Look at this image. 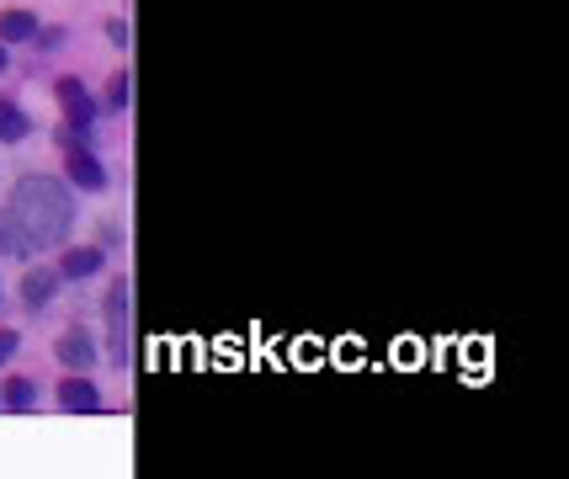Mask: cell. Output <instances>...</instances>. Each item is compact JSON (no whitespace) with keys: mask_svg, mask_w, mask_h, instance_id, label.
<instances>
[{"mask_svg":"<svg viewBox=\"0 0 569 479\" xmlns=\"http://www.w3.org/2000/svg\"><path fill=\"white\" fill-rule=\"evenodd\" d=\"M60 362L64 368H75V373H90V368H96V341H90L86 330H64L60 336Z\"/></svg>","mask_w":569,"mask_h":479,"instance_id":"3","label":"cell"},{"mask_svg":"<svg viewBox=\"0 0 569 479\" xmlns=\"http://www.w3.org/2000/svg\"><path fill=\"white\" fill-rule=\"evenodd\" d=\"M69 181L86 187V192H101V187H107V171H101V160L90 150H75L69 155Z\"/></svg>","mask_w":569,"mask_h":479,"instance_id":"5","label":"cell"},{"mask_svg":"<svg viewBox=\"0 0 569 479\" xmlns=\"http://www.w3.org/2000/svg\"><path fill=\"white\" fill-rule=\"evenodd\" d=\"M107 96H112V107H122V102H128V81H122V75H118V81H112V91H107Z\"/></svg>","mask_w":569,"mask_h":479,"instance_id":"13","label":"cell"},{"mask_svg":"<svg viewBox=\"0 0 569 479\" xmlns=\"http://www.w3.org/2000/svg\"><path fill=\"white\" fill-rule=\"evenodd\" d=\"M6 213H11V224L22 230V240H28L32 251H43V245L64 240L69 219H75V209H69V192H64L60 181H49V177L17 181L11 209H6Z\"/></svg>","mask_w":569,"mask_h":479,"instance_id":"1","label":"cell"},{"mask_svg":"<svg viewBox=\"0 0 569 479\" xmlns=\"http://www.w3.org/2000/svg\"><path fill=\"white\" fill-rule=\"evenodd\" d=\"M32 32H37V17H32V11H6V17H0V43H28Z\"/></svg>","mask_w":569,"mask_h":479,"instance_id":"7","label":"cell"},{"mask_svg":"<svg viewBox=\"0 0 569 479\" xmlns=\"http://www.w3.org/2000/svg\"><path fill=\"white\" fill-rule=\"evenodd\" d=\"M6 405H11V411H28V405H32V384H28V379H11V384H6Z\"/></svg>","mask_w":569,"mask_h":479,"instance_id":"11","label":"cell"},{"mask_svg":"<svg viewBox=\"0 0 569 479\" xmlns=\"http://www.w3.org/2000/svg\"><path fill=\"white\" fill-rule=\"evenodd\" d=\"M60 405H64V411H75V416H90V411H101V394H96V384H90V379H80V373H75V379H64V384H60Z\"/></svg>","mask_w":569,"mask_h":479,"instance_id":"4","label":"cell"},{"mask_svg":"<svg viewBox=\"0 0 569 479\" xmlns=\"http://www.w3.org/2000/svg\"><path fill=\"white\" fill-rule=\"evenodd\" d=\"M64 277H96L101 272V251L96 245H75V251H64Z\"/></svg>","mask_w":569,"mask_h":479,"instance_id":"6","label":"cell"},{"mask_svg":"<svg viewBox=\"0 0 569 479\" xmlns=\"http://www.w3.org/2000/svg\"><path fill=\"white\" fill-rule=\"evenodd\" d=\"M32 245L22 240V230L11 224V213H0V256H28Z\"/></svg>","mask_w":569,"mask_h":479,"instance_id":"9","label":"cell"},{"mask_svg":"<svg viewBox=\"0 0 569 479\" xmlns=\"http://www.w3.org/2000/svg\"><path fill=\"white\" fill-rule=\"evenodd\" d=\"M11 352H17V330H0V362H11Z\"/></svg>","mask_w":569,"mask_h":479,"instance_id":"12","label":"cell"},{"mask_svg":"<svg viewBox=\"0 0 569 479\" xmlns=\"http://www.w3.org/2000/svg\"><path fill=\"white\" fill-rule=\"evenodd\" d=\"M0 139H28V113L0 102Z\"/></svg>","mask_w":569,"mask_h":479,"instance_id":"8","label":"cell"},{"mask_svg":"<svg viewBox=\"0 0 569 479\" xmlns=\"http://www.w3.org/2000/svg\"><path fill=\"white\" fill-rule=\"evenodd\" d=\"M0 70H6V43H0Z\"/></svg>","mask_w":569,"mask_h":479,"instance_id":"15","label":"cell"},{"mask_svg":"<svg viewBox=\"0 0 569 479\" xmlns=\"http://www.w3.org/2000/svg\"><path fill=\"white\" fill-rule=\"evenodd\" d=\"M60 102H64V118H69V134H86L96 123V102L86 96L80 81H60Z\"/></svg>","mask_w":569,"mask_h":479,"instance_id":"2","label":"cell"},{"mask_svg":"<svg viewBox=\"0 0 569 479\" xmlns=\"http://www.w3.org/2000/svg\"><path fill=\"white\" fill-rule=\"evenodd\" d=\"M107 38H112V43L122 49V43H128V22H112V28H107Z\"/></svg>","mask_w":569,"mask_h":479,"instance_id":"14","label":"cell"},{"mask_svg":"<svg viewBox=\"0 0 569 479\" xmlns=\"http://www.w3.org/2000/svg\"><path fill=\"white\" fill-rule=\"evenodd\" d=\"M49 299H54V277H49V272H32L28 277V304L37 309V304H49Z\"/></svg>","mask_w":569,"mask_h":479,"instance_id":"10","label":"cell"}]
</instances>
